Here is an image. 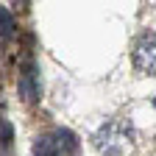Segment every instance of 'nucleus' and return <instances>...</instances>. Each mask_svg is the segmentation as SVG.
<instances>
[{
  "label": "nucleus",
  "instance_id": "nucleus-6",
  "mask_svg": "<svg viewBox=\"0 0 156 156\" xmlns=\"http://www.w3.org/2000/svg\"><path fill=\"white\" fill-rule=\"evenodd\" d=\"M0 136H3V145L11 142V126L9 123H0Z\"/></svg>",
  "mask_w": 156,
  "mask_h": 156
},
{
  "label": "nucleus",
  "instance_id": "nucleus-1",
  "mask_svg": "<svg viewBox=\"0 0 156 156\" xmlns=\"http://www.w3.org/2000/svg\"><path fill=\"white\" fill-rule=\"evenodd\" d=\"M153 48H156V39H153V31L145 34L140 42H136V50H134V67L140 70L142 75H153Z\"/></svg>",
  "mask_w": 156,
  "mask_h": 156
},
{
  "label": "nucleus",
  "instance_id": "nucleus-5",
  "mask_svg": "<svg viewBox=\"0 0 156 156\" xmlns=\"http://www.w3.org/2000/svg\"><path fill=\"white\" fill-rule=\"evenodd\" d=\"M14 28H17V25H14L11 14H9L3 6H0V34H3V36H11V34H14Z\"/></svg>",
  "mask_w": 156,
  "mask_h": 156
},
{
  "label": "nucleus",
  "instance_id": "nucleus-2",
  "mask_svg": "<svg viewBox=\"0 0 156 156\" xmlns=\"http://www.w3.org/2000/svg\"><path fill=\"white\" fill-rule=\"evenodd\" d=\"M98 148H101L103 153H109V156H120L126 148H128V140H126V134L123 136H117L114 134V126H106L101 134H98Z\"/></svg>",
  "mask_w": 156,
  "mask_h": 156
},
{
  "label": "nucleus",
  "instance_id": "nucleus-3",
  "mask_svg": "<svg viewBox=\"0 0 156 156\" xmlns=\"http://www.w3.org/2000/svg\"><path fill=\"white\" fill-rule=\"evenodd\" d=\"M20 95H23L25 103H34L39 98V75H36V67L28 62L20 73Z\"/></svg>",
  "mask_w": 156,
  "mask_h": 156
},
{
  "label": "nucleus",
  "instance_id": "nucleus-4",
  "mask_svg": "<svg viewBox=\"0 0 156 156\" xmlns=\"http://www.w3.org/2000/svg\"><path fill=\"white\" fill-rule=\"evenodd\" d=\"M34 156H64V153H62V148H58L53 134H42L34 142Z\"/></svg>",
  "mask_w": 156,
  "mask_h": 156
}]
</instances>
